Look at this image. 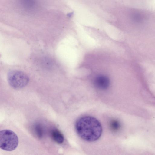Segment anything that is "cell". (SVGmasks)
<instances>
[{
    "label": "cell",
    "instance_id": "obj_4",
    "mask_svg": "<svg viewBox=\"0 0 155 155\" xmlns=\"http://www.w3.org/2000/svg\"><path fill=\"white\" fill-rule=\"evenodd\" d=\"M94 83L97 88L101 90L107 89L110 85V80L108 78L104 75H100L95 79Z\"/></svg>",
    "mask_w": 155,
    "mask_h": 155
},
{
    "label": "cell",
    "instance_id": "obj_7",
    "mask_svg": "<svg viewBox=\"0 0 155 155\" xmlns=\"http://www.w3.org/2000/svg\"><path fill=\"white\" fill-rule=\"evenodd\" d=\"M110 127L112 130L115 132L119 130L120 125L118 121L113 120L110 121Z\"/></svg>",
    "mask_w": 155,
    "mask_h": 155
},
{
    "label": "cell",
    "instance_id": "obj_1",
    "mask_svg": "<svg viewBox=\"0 0 155 155\" xmlns=\"http://www.w3.org/2000/svg\"><path fill=\"white\" fill-rule=\"evenodd\" d=\"M75 127L78 136L83 140L88 142L97 140L102 132L100 122L91 116H84L79 118L75 123Z\"/></svg>",
    "mask_w": 155,
    "mask_h": 155
},
{
    "label": "cell",
    "instance_id": "obj_5",
    "mask_svg": "<svg viewBox=\"0 0 155 155\" xmlns=\"http://www.w3.org/2000/svg\"><path fill=\"white\" fill-rule=\"evenodd\" d=\"M51 137L53 140L58 144H61L64 142V137L62 134L58 129H54L51 130Z\"/></svg>",
    "mask_w": 155,
    "mask_h": 155
},
{
    "label": "cell",
    "instance_id": "obj_6",
    "mask_svg": "<svg viewBox=\"0 0 155 155\" xmlns=\"http://www.w3.org/2000/svg\"><path fill=\"white\" fill-rule=\"evenodd\" d=\"M32 128L35 136L38 138H41L43 136L44 133L42 126L39 123H37L34 125Z\"/></svg>",
    "mask_w": 155,
    "mask_h": 155
},
{
    "label": "cell",
    "instance_id": "obj_2",
    "mask_svg": "<svg viewBox=\"0 0 155 155\" xmlns=\"http://www.w3.org/2000/svg\"><path fill=\"white\" fill-rule=\"evenodd\" d=\"M18 139L17 135L12 130L5 129L0 131V147L6 151H13L17 147Z\"/></svg>",
    "mask_w": 155,
    "mask_h": 155
},
{
    "label": "cell",
    "instance_id": "obj_3",
    "mask_svg": "<svg viewBox=\"0 0 155 155\" xmlns=\"http://www.w3.org/2000/svg\"><path fill=\"white\" fill-rule=\"evenodd\" d=\"M7 79L9 85L15 89H21L28 83L29 78L24 73L18 70H12L8 72Z\"/></svg>",
    "mask_w": 155,
    "mask_h": 155
}]
</instances>
